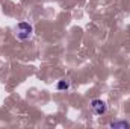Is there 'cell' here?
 <instances>
[{"mask_svg":"<svg viewBox=\"0 0 130 129\" xmlns=\"http://www.w3.org/2000/svg\"><path fill=\"white\" fill-rule=\"evenodd\" d=\"M15 31H17V32H15L17 38H18V40H21V41H24V40H29V38L32 36L33 28L29 24V23H26V21H21V23H18V24H17Z\"/></svg>","mask_w":130,"mask_h":129,"instance_id":"1","label":"cell"},{"mask_svg":"<svg viewBox=\"0 0 130 129\" xmlns=\"http://www.w3.org/2000/svg\"><path fill=\"white\" fill-rule=\"evenodd\" d=\"M91 109H92L97 115H103V114L106 112L107 106H106V103H104L103 100H100V99H94V100L91 102Z\"/></svg>","mask_w":130,"mask_h":129,"instance_id":"2","label":"cell"},{"mask_svg":"<svg viewBox=\"0 0 130 129\" xmlns=\"http://www.w3.org/2000/svg\"><path fill=\"white\" fill-rule=\"evenodd\" d=\"M56 88H58L59 91H65V90H68V88H70V82H68V81H65V79H62V81H59V82H58Z\"/></svg>","mask_w":130,"mask_h":129,"instance_id":"3","label":"cell"},{"mask_svg":"<svg viewBox=\"0 0 130 129\" xmlns=\"http://www.w3.org/2000/svg\"><path fill=\"white\" fill-rule=\"evenodd\" d=\"M109 126L110 128H130V123L129 122H112Z\"/></svg>","mask_w":130,"mask_h":129,"instance_id":"4","label":"cell"}]
</instances>
